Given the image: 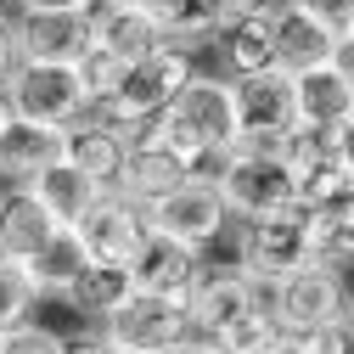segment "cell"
Segmentation results:
<instances>
[{
	"mask_svg": "<svg viewBox=\"0 0 354 354\" xmlns=\"http://www.w3.org/2000/svg\"><path fill=\"white\" fill-rule=\"evenodd\" d=\"M197 73H203V68H197V51H192V46H158L152 57L129 62L124 91H118L107 107H96V113L141 136V124H152L163 107H174V96H180Z\"/></svg>",
	"mask_w": 354,
	"mask_h": 354,
	"instance_id": "cell-1",
	"label": "cell"
},
{
	"mask_svg": "<svg viewBox=\"0 0 354 354\" xmlns=\"http://www.w3.org/2000/svg\"><path fill=\"white\" fill-rule=\"evenodd\" d=\"M214 186H219V197H225L231 219H259V214H270V208H292L298 203L292 169L270 147H231Z\"/></svg>",
	"mask_w": 354,
	"mask_h": 354,
	"instance_id": "cell-2",
	"label": "cell"
},
{
	"mask_svg": "<svg viewBox=\"0 0 354 354\" xmlns=\"http://www.w3.org/2000/svg\"><path fill=\"white\" fill-rule=\"evenodd\" d=\"M236 264L259 287H276L292 270L315 264L309 259V214L292 203V208H270L259 219H242V259Z\"/></svg>",
	"mask_w": 354,
	"mask_h": 354,
	"instance_id": "cell-3",
	"label": "cell"
},
{
	"mask_svg": "<svg viewBox=\"0 0 354 354\" xmlns=\"http://www.w3.org/2000/svg\"><path fill=\"white\" fill-rule=\"evenodd\" d=\"M96 332L118 354H169V348H180L186 337H197V321H192V304H180V298L129 292V304L118 309V315H107Z\"/></svg>",
	"mask_w": 354,
	"mask_h": 354,
	"instance_id": "cell-4",
	"label": "cell"
},
{
	"mask_svg": "<svg viewBox=\"0 0 354 354\" xmlns=\"http://www.w3.org/2000/svg\"><path fill=\"white\" fill-rule=\"evenodd\" d=\"M6 96L17 102V113L28 124H46V129H68L73 118L91 113L79 68H68V62H17V73L6 79Z\"/></svg>",
	"mask_w": 354,
	"mask_h": 354,
	"instance_id": "cell-5",
	"label": "cell"
},
{
	"mask_svg": "<svg viewBox=\"0 0 354 354\" xmlns=\"http://www.w3.org/2000/svg\"><path fill=\"white\" fill-rule=\"evenodd\" d=\"M270 315H276V326L287 337H304V332L348 315V287L326 264H304V270H292L287 281L270 287Z\"/></svg>",
	"mask_w": 354,
	"mask_h": 354,
	"instance_id": "cell-6",
	"label": "cell"
},
{
	"mask_svg": "<svg viewBox=\"0 0 354 354\" xmlns=\"http://www.w3.org/2000/svg\"><path fill=\"white\" fill-rule=\"evenodd\" d=\"M231 91H236V124H242V141L236 147H270V152H281L287 129L298 124L292 73L287 68L242 73V79H231Z\"/></svg>",
	"mask_w": 354,
	"mask_h": 354,
	"instance_id": "cell-7",
	"label": "cell"
},
{
	"mask_svg": "<svg viewBox=\"0 0 354 354\" xmlns=\"http://www.w3.org/2000/svg\"><path fill=\"white\" fill-rule=\"evenodd\" d=\"M281 158L292 169L298 208H315V203H332V197L354 192V169L337 152V129H304V124H292L287 141H281Z\"/></svg>",
	"mask_w": 354,
	"mask_h": 354,
	"instance_id": "cell-8",
	"label": "cell"
},
{
	"mask_svg": "<svg viewBox=\"0 0 354 354\" xmlns=\"http://www.w3.org/2000/svg\"><path fill=\"white\" fill-rule=\"evenodd\" d=\"M147 219H152L158 236H174V242H186V248L203 253L208 242H219V231L231 225V208H225V197H219V186L186 180V186H174L169 197L147 203Z\"/></svg>",
	"mask_w": 354,
	"mask_h": 354,
	"instance_id": "cell-9",
	"label": "cell"
},
{
	"mask_svg": "<svg viewBox=\"0 0 354 354\" xmlns=\"http://www.w3.org/2000/svg\"><path fill=\"white\" fill-rule=\"evenodd\" d=\"M73 231H79L84 253H91L96 264H124L129 270V259H136L141 242L152 236V219H147V203L124 197V192H102V203L84 214Z\"/></svg>",
	"mask_w": 354,
	"mask_h": 354,
	"instance_id": "cell-10",
	"label": "cell"
},
{
	"mask_svg": "<svg viewBox=\"0 0 354 354\" xmlns=\"http://www.w3.org/2000/svg\"><path fill=\"white\" fill-rule=\"evenodd\" d=\"M129 147H136V129H124L102 113H84L62 129V158L79 169V174H91V180L102 192H118L124 180V163H129Z\"/></svg>",
	"mask_w": 354,
	"mask_h": 354,
	"instance_id": "cell-11",
	"label": "cell"
},
{
	"mask_svg": "<svg viewBox=\"0 0 354 354\" xmlns=\"http://www.w3.org/2000/svg\"><path fill=\"white\" fill-rule=\"evenodd\" d=\"M203 253L186 248V242H174V236H147L141 253L129 259V281H136V292H152V298H192V287L203 281Z\"/></svg>",
	"mask_w": 354,
	"mask_h": 354,
	"instance_id": "cell-12",
	"label": "cell"
},
{
	"mask_svg": "<svg viewBox=\"0 0 354 354\" xmlns=\"http://www.w3.org/2000/svg\"><path fill=\"white\" fill-rule=\"evenodd\" d=\"M270 298V287H259L242 264L236 270H203V281L192 287V321H197V332L203 337H219L225 326H236L242 315H253V309Z\"/></svg>",
	"mask_w": 354,
	"mask_h": 354,
	"instance_id": "cell-13",
	"label": "cell"
},
{
	"mask_svg": "<svg viewBox=\"0 0 354 354\" xmlns=\"http://www.w3.org/2000/svg\"><path fill=\"white\" fill-rule=\"evenodd\" d=\"M174 113H180L197 136L214 147V152H231L242 141V124H236V91L225 73H197L180 96H174Z\"/></svg>",
	"mask_w": 354,
	"mask_h": 354,
	"instance_id": "cell-14",
	"label": "cell"
},
{
	"mask_svg": "<svg viewBox=\"0 0 354 354\" xmlns=\"http://www.w3.org/2000/svg\"><path fill=\"white\" fill-rule=\"evenodd\" d=\"M57 231H68V225H57L51 208L39 203L28 186H6V192H0V259L28 264Z\"/></svg>",
	"mask_w": 354,
	"mask_h": 354,
	"instance_id": "cell-15",
	"label": "cell"
},
{
	"mask_svg": "<svg viewBox=\"0 0 354 354\" xmlns=\"http://www.w3.org/2000/svg\"><path fill=\"white\" fill-rule=\"evenodd\" d=\"M91 12H51V17H17V51L23 62H79L91 51Z\"/></svg>",
	"mask_w": 354,
	"mask_h": 354,
	"instance_id": "cell-16",
	"label": "cell"
},
{
	"mask_svg": "<svg viewBox=\"0 0 354 354\" xmlns=\"http://www.w3.org/2000/svg\"><path fill=\"white\" fill-rule=\"evenodd\" d=\"M91 39L102 51L124 57V62H141L158 46H169L147 6H118V0H96V6H91Z\"/></svg>",
	"mask_w": 354,
	"mask_h": 354,
	"instance_id": "cell-17",
	"label": "cell"
},
{
	"mask_svg": "<svg viewBox=\"0 0 354 354\" xmlns=\"http://www.w3.org/2000/svg\"><path fill=\"white\" fill-rule=\"evenodd\" d=\"M292 107L304 129H343L354 118V84L337 68H309L292 73Z\"/></svg>",
	"mask_w": 354,
	"mask_h": 354,
	"instance_id": "cell-18",
	"label": "cell"
},
{
	"mask_svg": "<svg viewBox=\"0 0 354 354\" xmlns=\"http://www.w3.org/2000/svg\"><path fill=\"white\" fill-rule=\"evenodd\" d=\"M337 34H343V28L321 23L315 12H304V6H292V12H281V17H276V62H281L287 73H309V68H332V51H337Z\"/></svg>",
	"mask_w": 354,
	"mask_h": 354,
	"instance_id": "cell-19",
	"label": "cell"
},
{
	"mask_svg": "<svg viewBox=\"0 0 354 354\" xmlns=\"http://www.w3.org/2000/svg\"><path fill=\"white\" fill-rule=\"evenodd\" d=\"M28 192H34L39 203H46V208H51V219H57V225H68V231H73L79 219L102 203V186L91 180V174H79L68 158L46 163V169H39L34 180H28Z\"/></svg>",
	"mask_w": 354,
	"mask_h": 354,
	"instance_id": "cell-20",
	"label": "cell"
},
{
	"mask_svg": "<svg viewBox=\"0 0 354 354\" xmlns=\"http://www.w3.org/2000/svg\"><path fill=\"white\" fill-rule=\"evenodd\" d=\"M219 57H225V79L281 68V62H276V17H264V12L231 17L225 34H219Z\"/></svg>",
	"mask_w": 354,
	"mask_h": 354,
	"instance_id": "cell-21",
	"label": "cell"
},
{
	"mask_svg": "<svg viewBox=\"0 0 354 354\" xmlns=\"http://www.w3.org/2000/svg\"><path fill=\"white\" fill-rule=\"evenodd\" d=\"M186 180H192V169H186L180 158L163 152V147H158V141H147V136H136L118 192H124V197H136V203H158V197H169L174 186H186Z\"/></svg>",
	"mask_w": 354,
	"mask_h": 354,
	"instance_id": "cell-22",
	"label": "cell"
},
{
	"mask_svg": "<svg viewBox=\"0 0 354 354\" xmlns=\"http://www.w3.org/2000/svg\"><path fill=\"white\" fill-rule=\"evenodd\" d=\"M62 158V129H46V124H28L17 118L6 136H0V180L6 186H28L46 163Z\"/></svg>",
	"mask_w": 354,
	"mask_h": 354,
	"instance_id": "cell-23",
	"label": "cell"
},
{
	"mask_svg": "<svg viewBox=\"0 0 354 354\" xmlns=\"http://www.w3.org/2000/svg\"><path fill=\"white\" fill-rule=\"evenodd\" d=\"M309 214V259L326 270H348L354 264V192L304 208Z\"/></svg>",
	"mask_w": 354,
	"mask_h": 354,
	"instance_id": "cell-24",
	"label": "cell"
},
{
	"mask_svg": "<svg viewBox=\"0 0 354 354\" xmlns=\"http://www.w3.org/2000/svg\"><path fill=\"white\" fill-rule=\"evenodd\" d=\"M84 264H91V253H84V242H79V231H57L46 248H39L23 270H28V281H34V292H39V304L46 298H68L73 292V281L84 276Z\"/></svg>",
	"mask_w": 354,
	"mask_h": 354,
	"instance_id": "cell-25",
	"label": "cell"
},
{
	"mask_svg": "<svg viewBox=\"0 0 354 354\" xmlns=\"http://www.w3.org/2000/svg\"><path fill=\"white\" fill-rule=\"evenodd\" d=\"M141 6L152 12V23L163 28V39L169 46H203V39H219L225 34V12L214 6V0H141Z\"/></svg>",
	"mask_w": 354,
	"mask_h": 354,
	"instance_id": "cell-26",
	"label": "cell"
},
{
	"mask_svg": "<svg viewBox=\"0 0 354 354\" xmlns=\"http://www.w3.org/2000/svg\"><path fill=\"white\" fill-rule=\"evenodd\" d=\"M129 292H136V281H129V270H124V264H84V276L73 281V292L62 298L68 309H73V315H84V321H107V315H118V309L129 304Z\"/></svg>",
	"mask_w": 354,
	"mask_h": 354,
	"instance_id": "cell-27",
	"label": "cell"
},
{
	"mask_svg": "<svg viewBox=\"0 0 354 354\" xmlns=\"http://www.w3.org/2000/svg\"><path fill=\"white\" fill-rule=\"evenodd\" d=\"M73 68H79V84H84V102H91V113L107 107V102L124 91V73H129V62L113 57V51H102V46H91Z\"/></svg>",
	"mask_w": 354,
	"mask_h": 354,
	"instance_id": "cell-28",
	"label": "cell"
},
{
	"mask_svg": "<svg viewBox=\"0 0 354 354\" xmlns=\"http://www.w3.org/2000/svg\"><path fill=\"white\" fill-rule=\"evenodd\" d=\"M34 309H39V292H34L28 270L12 264V259H0V337L17 332V326H28Z\"/></svg>",
	"mask_w": 354,
	"mask_h": 354,
	"instance_id": "cell-29",
	"label": "cell"
},
{
	"mask_svg": "<svg viewBox=\"0 0 354 354\" xmlns=\"http://www.w3.org/2000/svg\"><path fill=\"white\" fill-rule=\"evenodd\" d=\"M281 337H287V332L276 326V315H270V298H264V304L253 309V315H242L236 326H225V332H219L214 343L225 348V354H270Z\"/></svg>",
	"mask_w": 354,
	"mask_h": 354,
	"instance_id": "cell-30",
	"label": "cell"
},
{
	"mask_svg": "<svg viewBox=\"0 0 354 354\" xmlns=\"http://www.w3.org/2000/svg\"><path fill=\"white\" fill-rule=\"evenodd\" d=\"M0 354H68V337H57L51 326H39V321H28V326L6 332Z\"/></svg>",
	"mask_w": 354,
	"mask_h": 354,
	"instance_id": "cell-31",
	"label": "cell"
},
{
	"mask_svg": "<svg viewBox=\"0 0 354 354\" xmlns=\"http://www.w3.org/2000/svg\"><path fill=\"white\" fill-rule=\"evenodd\" d=\"M298 348H304V354H354V321L343 315V321H326V326H315V332H304Z\"/></svg>",
	"mask_w": 354,
	"mask_h": 354,
	"instance_id": "cell-32",
	"label": "cell"
},
{
	"mask_svg": "<svg viewBox=\"0 0 354 354\" xmlns=\"http://www.w3.org/2000/svg\"><path fill=\"white\" fill-rule=\"evenodd\" d=\"M17 62H23V51H17V17L0 12V91H6V79L17 73Z\"/></svg>",
	"mask_w": 354,
	"mask_h": 354,
	"instance_id": "cell-33",
	"label": "cell"
},
{
	"mask_svg": "<svg viewBox=\"0 0 354 354\" xmlns=\"http://www.w3.org/2000/svg\"><path fill=\"white\" fill-rule=\"evenodd\" d=\"M17 17H51V12H91L96 0H12Z\"/></svg>",
	"mask_w": 354,
	"mask_h": 354,
	"instance_id": "cell-34",
	"label": "cell"
},
{
	"mask_svg": "<svg viewBox=\"0 0 354 354\" xmlns=\"http://www.w3.org/2000/svg\"><path fill=\"white\" fill-rule=\"evenodd\" d=\"M304 12H315L321 23H332V28H348V17H354V0H298Z\"/></svg>",
	"mask_w": 354,
	"mask_h": 354,
	"instance_id": "cell-35",
	"label": "cell"
},
{
	"mask_svg": "<svg viewBox=\"0 0 354 354\" xmlns=\"http://www.w3.org/2000/svg\"><path fill=\"white\" fill-rule=\"evenodd\" d=\"M332 68H337V73H343V79L354 84V34H348V28L337 34V51H332Z\"/></svg>",
	"mask_w": 354,
	"mask_h": 354,
	"instance_id": "cell-36",
	"label": "cell"
},
{
	"mask_svg": "<svg viewBox=\"0 0 354 354\" xmlns=\"http://www.w3.org/2000/svg\"><path fill=\"white\" fill-rule=\"evenodd\" d=\"M68 354H118V348H113L102 332H84V337H73V343H68Z\"/></svg>",
	"mask_w": 354,
	"mask_h": 354,
	"instance_id": "cell-37",
	"label": "cell"
},
{
	"mask_svg": "<svg viewBox=\"0 0 354 354\" xmlns=\"http://www.w3.org/2000/svg\"><path fill=\"white\" fill-rule=\"evenodd\" d=\"M169 354H225V348H219L214 337H203V332H197V337H186L180 348H169Z\"/></svg>",
	"mask_w": 354,
	"mask_h": 354,
	"instance_id": "cell-38",
	"label": "cell"
},
{
	"mask_svg": "<svg viewBox=\"0 0 354 354\" xmlns=\"http://www.w3.org/2000/svg\"><path fill=\"white\" fill-rule=\"evenodd\" d=\"M337 152H343V163L354 169V118H348V124L337 129Z\"/></svg>",
	"mask_w": 354,
	"mask_h": 354,
	"instance_id": "cell-39",
	"label": "cell"
},
{
	"mask_svg": "<svg viewBox=\"0 0 354 354\" xmlns=\"http://www.w3.org/2000/svg\"><path fill=\"white\" fill-rule=\"evenodd\" d=\"M17 118H23V113H17V102H12L6 91H0V136H6V129H12Z\"/></svg>",
	"mask_w": 354,
	"mask_h": 354,
	"instance_id": "cell-40",
	"label": "cell"
},
{
	"mask_svg": "<svg viewBox=\"0 0 354 354\" xmlns=\"http://www.w3.org/2000/svg\"><path fill=\"white\" fill-rule=\"evenodd\" d=\"M214 6L225 12V17H242V12H253V0H214Z\"/></svg>",
	"mask_w": 354,
	"mask_h": 354,
	"instance_id": "cell-41",
	"label": "cell"
},
{
	"mask_svg": "<svg viewBox=\"0 0 354 354\" xmlns=\"http://www.w3.org/2000/svg\"><path fill=\"white\" fill-rule=\"evenodd\" d=\"M270 354H304V348H298V337H281V343H276Z\"/></svg>",
	"mask_w": 354,
	"mask_h": 354,
	"instance_id": "cell-42",
	"label": "cell"
},
{
	"mask_svg": "<svg viewBox=\"0 0 354 354\" xmlns=\"http://www.w3.org/2000/svg\"><path fill=\"white\" fill-rule=\"evenodd\" d=\"M118 6H141V0H118Z\"/></svg>",
	"mask_w": 354,
	"mask_h": 354,
	"instance_id": "cell-43",
	"label": "cell"
},
{
	"mask_svg": "<svg viewBox=\"0 0 354 354\" xmlns=\"http://www.w3.org/2000/svg\"><path fill=\"white\" fill-rule=\"evenodd\" d=\"M348 321H354V298H348Z\"/></svg>",
	"mask_w": 354,
	"mask_h": 354,
	"instance_id": "cell-44",
	"label": "cell"
},
{
	"mask_svg": "<svg viewBox=\"0 0 354 354\" xmlns=\"http://www.w3.org/2000/svg\"><path fill=\"white\" fill-rule=\"evenodd\" d=\"M348 34H354V17H348Z\"/></svg>",
	"mask_w": 354,
	"mask_h": 354,
	"instance_id": "cell-45",
	"label": "cell"
},
{
	"mask_svg": "<svg viewBox=\"0 0 354 354\" xmlns=\"http://www.w3.org/2000/svg\"><path fill=\"white\" fill-rule=\"evenodd\" d=\"M0 6H12V0H0Z\"/></svg>",
	"mask_w": 354,
	"mask_h": 354,
	"instance_id": "cell-46",
	"label": "cell"
},
{
	"mask_svg": "<svg viewBox=\"0 0 354 354\" xmlns=\"http://www.w3.org/2000/svg\"><path fill=\"white\" fill-rule=\"evenodd\" d=\"M0 343H6V337H0Z\"/></svg>",
	"mask_w": 354,
	"mask_h": 354,
	"instance_id": "cell-47",
	"label": "cell"
}]
</instances>
